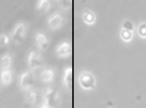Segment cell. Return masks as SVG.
Returning a JSON list of instances; mask_svg holds the SVG:
<instances>
[{"label": "cell", "instance_id": "8992f818", "mask_svg": "<svg viewBox=\"0 0 146 108\" xmlns=\"http://www.w3.org/2000/svg\"><path fill=\"white\" fill-rule=\"evenodd\" d=\"M63 21V18L59 13H56L50 16L48 19V25L49 27L53 30L59 29L61 26Z\"/></svg>", "mask_w": 146, "mask_h": 108}, {"label": "cell", "instance_id": "30bf717a", "mask_svg": "<svg viewBox=\"0 0 146 108\" xmlns=\"http://www.w3.org/2000/svg\"><path fill=\"white\" fill-rule=\"evenodd\" d=\"M13 80V71L11 69L0 71V82L3 85H10Z\"/></svg>", "mask_w": 146, "mask_h": 108}, {"label": "cell", "instance_id": "52a82bcc", "mask_svg": "<svg viewBox=\"0 0 146 108\" xmlns=\"http://www.w3.org/2000/svg\"><path fill=\"white\" fill-rule=\"evenodd\" d=\"M35 42L38 49L40 51H46L49 46L48 38L42 33L36 34Z\"/></svg>", "mask_w": 146, "mask_h": 108}, {"label": "cell", "instance_id": "e0dca14e", "mask_svg": "<svg viewBox=\"0 0 146 108\" xmlns=\"http://www.w3.org/2000/svg\"><path fill=\"white\" fill-rule=\"evenodd\" d=\"M121 38H122L123 40L125 42H130L132 38V32L131 31H128L126 29H123L121 32L120 33Z\"/></svg>", "mask_w": 146, "mask_h": 108}, {"label": "cell", "instance_id": "7a4b0ae2", "mask_svg": "<svg viewBox=\"0 0 146 108\" xmlns=\"http://www.w3.org/2000/svg\"><path fill=\"white\" fill-rule=\"evenodd\" d=\"M36 82V76L33 71H26L20 75L18 80L20 88L26 91L34 87Z\"/></svg>", "mask_w": 146, "mask_h": 108}, {"label": "cell", "instance_id": "4fadbf2b", "mask_svg": "<svg viewBox=\"0 0 146 108\" xmlns=\"http://www.w3.org/2000/svg\"><path fill=\"white\" fill-rule=\"evenodd\" d=\"M51 7L50 0H38L36 5V9L41 14L47 13Z\"/></svg>", "mask_w": 146, "mask_h": 108}, {"label": "cell", "instance_id": "d6986e66", "mask_svg": "<svg viewBox=\"0 0 146 108\" xmlns=\"http://www.w3.org/2000/svg\"><path fill=\"white\" fill-rule=\"evenodd\" d=\"M123 28L128 31H132L134 30L133 23L131 21H128V20L127 21H125L123 24Z\"/></svg>", "mask_w": 146, "mask_h": 108}, {"label": "cell", "instance_id": "277c9868", "mask_svg": "<svg viewBox=\"0 0 146 108\" xmlns=\"http://www.w3.org/2000/svg\"><path fill=\"white\" fill-rule=\"evenodd\" d=\"M26 33L27 28L26 24L24 22H20L16 25L13 31H11L10 34L11 40L15 44H20L24 41Z\"/></svg>", "mask_w": 146, "mask_h": 108}, {"label": "cell", "instance_id": "6da1fadb", "mask_svg": "<svg viewBox=\"0 0 146 108\" xmlns=\"http://www.w3.org/2000/svg\"><path fill=\"white\" fill-rule=\"evenodd\" d=\"M60 102L59 93L54 89L48 87L45 89L43 94V100L40 107H54Z\"/></svg>", "mask_w": 146, "mask_h": 108}, {"label": "cell", "instance_id": "9c48e42d", "mask_svg": "<svg viewBox=\"0 0 146 108\" xmlns=\"http://www.w3.org/2000/svg\"><path fill=\"white\" fill-rule=\"evenodd\" d=\"M71 54V47L68 42H63L56 49V55L59 58H67Z\"/></svg>", "mask_w": 146, "mask_h": 108}, {"label": "cell", "instance_id": "ba28073f", "mask_svg": "<svg viewBox=\"0 0 146 108\" xmlns=\"http://www.w3.org/2000/svg\"><path fill=\"white\" fill-rule=\"evenodd\" d=\"M25 100L26 102L31 105H35L37 102L38 97V90L32 87L31 89H27L25 91Z\"/></svg>", "mask_w": 146, "mask_h": 108}, {"label": "cell", "instance_id": "5b68a950", "mask_svg": "<svg viewBox=\"0 0 146 108\" xmlns=\"http://www.w3.org/2000/svg\"><path fill=\"white\" fill-rule=\"evenodd\" d=\"M79 84L84 90H91L95 87V78L90 72H83L79 77Z\"/></svg>", "mask_w": 146, "mask_h": 108}, {"label": "cell", "instance_id": "ffe728a7", "mask_svg": "<svg viewBox=\"0 0 146 108\" xmlns=\"http://www.w3.org/2000/svg\"><path fill=\"white\" fill-rule=\"evenodd\" d=\"M138 33L141 37H146V24L143 23L139 27Z\"/></svg>", "mask_w": 146, "mask_h": 108}, {"label": "cell", "instance_id": "7c38bea8", "mask_svg": "<svg viewBox=\"0 0 146 108\" xmlns=\"http://www.w3.org/2000/svg\"><path fill=\"white\" fill-rule=\"evenodd\" d=\"M13 63L12 55L10 54H5L0 58V71L5 69H11Z\"/></svg>", "mask_w": 146, "mask_h": 108}, {"label": "cell", "instance_id": "ac0fdd59", "mask_svg": "<svg viewBox=\"0 0 146 108\" xmlns=\"http://www.w3.org/2000/svg\"><path fill=\"white\" fill-rule=\"evenodd\" d=\"M11 38L6 34H1L0 35V44L3 46H7L10 44Z\"/></svg>", "mask_w": 146, "mask_h": 108}, {"label": "cell", "instance_id": "8fae6325", "mask_svg": "<svg viewBox=\"0 0 146 108\" xmlns=\"http://www.w3.org/2000/svg\"><path fill=\"white\" fill-rule=\"evenodd\" d=\"M56 76V72L53 69L47 68L41 71L40 78L43 82L49 83L54 80Z\"/></svg>", "mask_w": 146, "mask_h": 108}, {"label": "cell", "instance_id": "5bb4252c", "mask_svg": "<svg viewBox=\"0 0 146 108\" xmlns=\"http://www.w3.org/2000/svg\"><path fill=\"white\" fill-rule=\"evenodd\" d=\"M72 69L67 67L65 70L63 75V84L67 89H70L72 87Z\"/></svg>", "mask_w": 146, "mask_h": 108}, {"label": "cell", "instance_id": "2e32d148", "mask_svg": "<svg viewBox=\"0 0 146 108\" xmlns=\"http://www.w3.org/2000/svg\"><path fill=\"white\" fill-rule=\"evenodd\" d=\"M57 3L61 9L67 10L71 7L72 0H57Z\"/></svg>", "mask_w": 146, "mask_h": 108}, {"label": "cell", "instance_id": "3957f363", "mask_svg": "<svg viewBox=\"0 0 146 108\" xmlns=\"http://www.w3.org/2000/svg\"><path fill=\"white\" fill-rule=\"evenodd\" d=\"M27 63L29 70L34 71L42 67L44 61L42 56L39 53L35 50H31L27 56Z\"/></svg>", "mask_w": 146, "mask_h": 108}, {"label": "cell", "instance_id": "9a60e30c", "mask_svg": "<svg viewBox=\"0 0 146 108\" xmlns=\"http://www.w3.org/2000/svg\"><path fill=\"white\" fill-rule=\"evenodd\" d=\"M83 20L87 25H91L94 24L95 22V20H96L95 15L92 11L89 10H86L84 12Z\"/></svg>", "mask_w": 146, "mask_h": 108}]
</instances>
